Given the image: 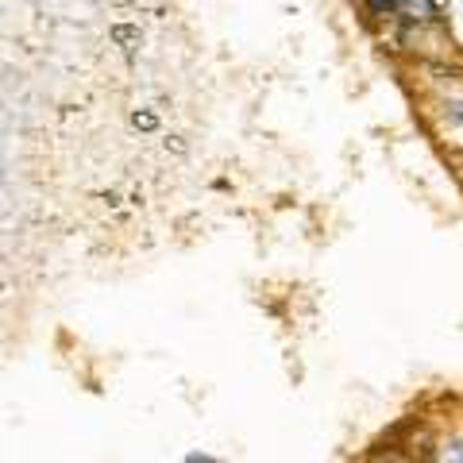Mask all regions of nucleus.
Here are the masks:
<instances>
[{"mask_svg":"<svg viewBox=\"0 0 463 463\" xmlns=\"http://www.w3.org/2000/svg\"><path fill=\"white\" fill-rule=\"evenodd\" d=\"M432 463H463V437H444L432 448Z\"/></svg>","mask_w":463,"mask_h":463,"instance_id":"nucleus-2","label":"nucleus"},{"mask_svg":"<svg viewBox=\"0 0 463 463\" xmlns=\"http://www.w3.org/2000/svg\"><path fill=\"white\" fill-rule=\"evenodd\" d=\"M386 463H390V459H386Z\"/></svg>","mask_w":463,"mask_h":463,"instance_id":"nucleus-6","label":"nucleus"},{"mask_svg":"<svg viewBox=\"0 0 463 463\" xmlns=\"http://www.w3.org/2000/svg\"><path fill=\"white\" fill-rule=\"evenodd\" d=\"M398 5L402 0H364V8L371 12V16H379V20H386V16L398 20Z\"/></svg>","mask_w":463,"mask_h":463,"instance_id":"nucleus-3","label":"nucleus"},{"mask_svg":"<svg viewBox=\"0 0 463 463\" xmlns=\"http://www.w3.org/2000/svg\"><path fill=\"white\" fill-rule=\"evenodd\" d=\"M444 116H448V120H452L456 128H463V100H459V97H448V100H444Z\"/></svg>","mask_w":463,"mask_h":463,"instance_id":"nucleus-4","label":"nucleus"},{"mask_svg":"<svg viewBox=\"0 0 463 463\" xmlns=\"http://www.w3.org/2000/svg\"><path fill=\"white\" fill-rule=\"evenodd\" d=\"M185 463H213V459H209V456H197V452H194V456L185 459Z\"/></svg>","mask_w":463,"mask_h":463,"instance_id":"nucleus-5","label":"nucleus"},{"mask_svg":"<svg viewBox=\"0 0 463 463\" xmlns=\"http://www.w3.org/2000/svg\"><path fill=\"white\" fill-rule=\"evenodd\" d=\"M398 20L405 27H429V24H437V0H402V5H398Z\"/></svg>","mask_w":463,"mask_h":463,"instance_id":"nucleus-1","label":"nucleus"}]
</instances>
